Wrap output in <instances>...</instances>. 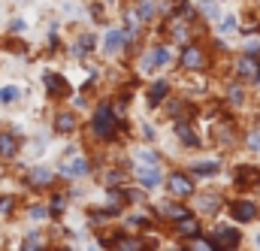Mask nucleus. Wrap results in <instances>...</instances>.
Instances as JSON below:
<instances>
[{
    "mask_svg": "<svg viewBox=\"0 0 260 251\" xmlns=\"http://www.w3.org/2000/svg\"><path fill=\"white\" fill-rule=\"evenodd\" d=\"M236 70H239V76H245V79H257V61H254L251 55H245Z\"/></svg>",
    "mask_w": 260,
    "mask_h": 251,
    "instance_id": "obj_10",
    "label": "nucleus"
},
{
    "mask_svg": "<svg viewBox=\"0 0 260 251\" xmlns=\"http://www.w3.org/2000/svg\"><path fill=\"white\" fill-rule=\"evenodd\" d=\"M233 218H236L239 224H248V221L257 218V206L248 203V200H239V203H233Z\"/></svg>",
    "mask_w": 260,
    "mask_h": 251,
    "instance_id": "obj_2",
    "label": "nucleus"
},
{
    "mask_svg": "<svg viewBox=\"0 0 260 251\" xmlns=\"http://www.w3.org/2000/svg\"><path fill=\"white\" fill-rule=\"evenodd\" d=\"M176 133H179V139H182L185 145H200L197 133H194V130H191V127H188L185 121H179V124H176Z\"/></svg>",
    "mask_w": 260,
    "mask_h": 251,
    "instance_id": "obj_11",
    "label": "nucleus"
},
{
    "mask_svg": "<svg viewBox=\"0 0 260 251\" xmlns=\"http://www.w3.org/2000/svg\"><path fill=\"white\" fill-rule=\"evenodd\" d=\"M115 251H142V242L139 239H118V248Z\"/></svg>",
    "mask_w": 260,
    "mask_h": 251,
    "instance_id": "obj_24",
    "label": "nucleus"
},
{
    "mask_svg": "<svg viewBox=\"0 0 260 251\" xmlns=\"http://www.w3.org/2000/svg\"><path fill=\"white\" fill-rule=\"evenodd\" d=\"M236 182H239V188L260 185V170L257 167H239V170H236Z\"/></svg>",
    "mask_w": 260,
    "mask_h": 251,
    "instance_id": "obj_5",
    "label": "nucleus"
},
{
    "mask_svg": "<svg viewBox=\"0 0 260 251\" xmlns=\"http://www.w3.org/2000/svg\"><path fill=\"white\" fill-rule=\"evenodd\" d=\"M191 251H212V245H209V242H203V239L197 236V239L191 242Z\"/></svg>",
    "mask_w": 260,
    "mask_h": 251,
    "instance_id": "obj_29",
    "label": "nucleus"
},
{
    "mask_svg": "<svg viewBox=\"0 0 260 251\" xmlns=\"http://www.w3.org/2000/svg\"><path fill=\"white\" fill-rule=\"evenodd\" d=\"M148 61H151V70H158V67H167L170 64V48H154L151 55H148Z\"/></svg>",
    "mask_w": 260,
    "mask_h": 251,
    "instance_id": "obj_13",
    "label": "nucleus"
},
{
    "mask_svg": "<svg viewBox=\"0 0 260 251\" xmlns=\"http://www.w3.org/2000/svg\"><path fill=\"white\" fill-rule=\"evenodd\" d=\"M161 215H164V218H173V221H182V218H188V209H185V206H167V203H164V206H161Z\"/></svg>",
    "mask_w": 260,
    "mask_h": 251,
    "instance_id": "obj_17",
    "label": "nucleus"
},
{
    "mask_svg": "<svg viewBox=\"0 0 260 251\" xmlns=\"http://www.w3.org/2000/svg\"><path fill=\"white\" fill-rule=\"evenodd\" d=\"M94 133L97 136H112L115 133V115L109 112V106H100L94 115Z\"/></svg>",
    "mask_w": 260,
    "mask_h": 251,
    "instance_id": "obj_1",
    "label": "nucleus"
},
{
    "mask_svg": "<svg viewBox=\"0 0 260 251\" xmlns=\"http://www.w3.org/2000/svg\"><path fill=\"white\" fill-rule=\"evenodd\" d=\"M170 191H173L176 197H188V194L194 191V185H191V179H188L185 173H173V176H170Z\"/></svg>",
    "mask_w": 260,
    "mask_h": 251,
    "instance_id": "obj_3",
    "label": "nucleus"
},
{
    "mask_svg": "<svg viewBox=\"0 0 260 251\" xmlns=\"http://www.w3.org/2000/svg\"><path fill=\"white\" fill-rule=\"evenodd\" d=\"M21 97V91L15 88V85H6V88H0V103H12V100H18Z\"/></svg>",
    "mask_w": 260,
    "mask_h": 251,
    "instance_id": "obj_23",
    "label": "nucleus"
},
{
    "mask_svg": "<svg viewBox=\"0 0 260 251\" xmlns=\"http://www.w3.org/2000/svg\"><path fill=\"white\" fill-rule=\"evenodd\" d=\"M230 100L233 103H242V88H230Z\"/></svg>",
    "mask_w": 260,
    "mask_h": 251,
    "instance_id": "obj_30",
    "label": "nucleus"
},
{
    "mask_svg": "<svg viewBox=\"0 0 260 251\" xmlns=\"http://www.w3.org/2000/svg\"><path fill=\"white\" fill-rule=\"evenodd\" d=\"M124 39H127L124 30H109V33H106V42H103V52H106V55H115V52L124 45Z\"/></svg>",
    "mask_w": 260,
    "mask_h": 251,
    "instance_id": "obj_6",
    "label": "nucleus"
},
{
    "mask_svg": "<svg viewBox=\"0 0 260 251\" xmlns=\"http://www.w3.org/2000/svg\"><path fill=\"white\" fill-rule=\"evenodd\" d=\"M139 182H142V188H158V182H161V173H158V167L139 170Z\"/></svg>",
    "mask_w": 260,
    "mask_h": 251,
    "instance_id": "obj_12",
    "label": "nucleus"
},
{
    "mask_svg": "<svg viewBox=\"0 0 260 251\" xmlns=\"http://www.w3.org/2000/svg\"><path fill=\"white\" fill-rule=\"evenodd\" d=\"M200 9H203V15H206V18H212V21H215V18H221V9H218V3H215V0H203V3H200Z\"/></svg>",
    "mask_w": 260,
    "mask_h": 251,
    "instance_id": "obj_21",
    "label": "nucleus"
},
{
    "mask_svg": "<svg viewBox=\"0 0 260 251\" xmlns=\"http://www.w3.org/2000/svg\"><path fill=\"white\" fill-rule=\"evenodd\" d=\"M9 27H12V30H24V21H21V18H15V21H12Z\"/></svg>",
    "mask_w": 260,
    "mask_h": 251,
    "instance_id": "obj_33",
    "label": "nucleus"
},
{
    "mask_svg": "<svg viewBox=\"0 0 260 251\" xmlns=\"http://www.w3.org/2000/svg\"><path fill=\"white\" fill-rule=\"evenodd\" d=\"M15 148H18V139L9 133H0V155H15Z\"/></svg>",
    "mask_w": 260,
    "mask_h": 251,
    "instance_id": "obj_20",
    "label": "nucleus"
},
{
    "mask_svg": "<svg viewBox=\"0 0 260 251\" xmlns=\"http://www.w3.org/2000/svg\"><path fill=\"white\" fill-rule=\"evenodd\" d=\"M154 12H158V3H154V0H139V15H142V21L154 18Z\"/></svg>",
    "mask_w": 260,
    "mask_h": 251,
    "instance_id": "obj_22",
    "label": "nucleus"
},
{
    "mask_svg": "<svg viewBox=\"0 0 260 251\" xmlns=\"http://www.w3.org/2000/svg\"><path fill=\"white\" fill-rule=\"evenodd\" d=\"M182 67H185V70H200V67H203V52H200L197 45H188V48L182 52Z\"/></svg>",
    "mask_w": 260,
    "mask_h": 251,
    "instance_id": "obj_4",
    "label": "nucleus"
},
{
    "mask_svg": "<svg viewBox=\"0 0 260 251\" xmlns=\"http://www.w3.org/2000/svg\"><path fill=\"white\" fill-rule=\"evenodd\" d=\"M260 48V39H248V52H257Z\"/></svg>",
    "mask_w": 260,
    "mask_h": 251,
    "instance_id": "obj_34",
    "label": "nucleus"
},
{
    "mask_svg": "<svg viewBox=\"0 0 260 251\" xmlns=\"http://www.w3.org/2000/svg\"><path fill=\"white\" fill-rule=\"evenodd\" d=\"M236 30V18L233 15H221V33H230Z\"/></svg>",
    "mask_w": 260,
    "mask_h": 251,
    "instance_id": "obj_25",
    "label": "nucleus"
},
{
    "mask_svg": "<svg viewBox=\"0 0 260 251\" xmlns=\"http://www.w3.org/2000/svg\"><path fill=\"white\" fill-rule=\"evenodd\" d=\"M30 218H36V221L45 218V209H42V206H33V209H30Z\"/></svg>",
    "mask_w": 260,
    "mask_h": 251,
    "instance_id": "obj_31",
    "label": "nucleus"
},
{
    "mask_svg": "<svg viewBox=\"0 0 260 251\" xmlns=\"http://www.w3.org/2000/svg\"><path fill=\"white\" fill-rule=\"evenodd\" d=\"M200 209H203V212H215V209H218V197H203V200H200Z\"/></svg>",
    "mask_w": 260,
    "mask_h": 251,
    "instance_id": "obj_26",
    "label": "nucleus"
},
{
    "mask_svg": "<svg viewBox=\"0 0 260 251\" xmlns=\"http://www.w3.org/2000/svg\"><path fill=\"white\" fill-rule=\"evenodd\" d=\"M88 170H91V167H88V161H85V158H76V161H70V164H64V167H61V173H64V176H85Z\"/></svg>",
    "mask_w": 260,
    "mask_h": 251,
    "instance_id": "obj_9",
    "label": "nucleus"
},
{
    "mask_svg": "<svg viewBox=\"0 0 260 251\" xmlns=\"http://www.w3.org/2000/svg\"><path fill=\"white\" fill-rule=\"evenodd\" d=\"M48 182H51V173H48L45 167H36V170L30 173V185H33V188H42V185H48Z\"/></svg>",
    "mask_w": 260,
    "mask_h": 251,
    "instance_id": "obj_16",
    "label": "nucleus"
},
{
    "mask_svg": "<svg viewBox=\"0 0 260 251\" xmlns=\"http://www.w3.org/2000/svg\"><path fill=\"white\" fill-rule=\"evenodd\" d=\"M45 88L51 91V94H58V97H64V94H70V85L61 79V76H55V73H45Z\"/></svg>",
    "mask_w": 260,
    "mask_h": 251,
    "instance_id": "obj_8",
    "label": "nucleus"
},
{
    "mask_svg": "<svg viewBox=\"0 0 260 251\" xmlns=\"http://www.w3.org/2000/svg\"><path fill=\"white\" fill-rule=\"evenodd\" d=\"M233 245H239V233L230 230V227L218 230V236H215V248H233Z\"/></svg>",
    "mask_w": 260,
    "mask_h": 251,
    "instance_id": "obj_7",
    "label": "nucleus"
},
{
    "mask_svg": "<svg viewBox=\"0 0 260 251\" xmlns=\"http://www.w3.org/2000/svg\"><path fill=\"white\" fill-rule=\"evenodd\" d=\"M179 233H182V236H194V239H197L200 224H197L194 218H182V221H179Z\"/></svg>",
    "mask_w": 260,
    "mask_h": 251,
    "instance_id": "obj_19",
    "label": "nucleus"
},
{
    "mask_svg": "<svg viewBox=\"0 0 260 251\" xmlns=\"http://www.w3.org/2000/svg\"><path fill=\"white\" fill-rule=\"evenodd\" d=\"M167 91H170V85H167V82L161 79V82H154V85H151V91H148V100H151V103L158 106V103H161V100L167 97Z\"/></svg>",
    "mask_w": 260,
    "mask_h": 251,
    "instance_id": "obj_14",
    "label": "nucleus"
},
{
    "mask_svg": "<svg viewBox=\"0 0 260 251\" xmlns=\"http://www.w3.org/2000/svg\"><path fill=\"white\" fill-rule=\"evenodd\" d=\"M127 27H130V36H136V30H139V15L136 12H127Z\"/></svg>",
    "mask_w": 260,
    "mask_h": 251,
    "instance_id": "obj_27",
    "label": "nucleus"
},
{
    "mask_svg": "<svg viewBox=\"0 0 260 251\" xmlns=\"http://www.w3.org/2000/svg\"><path fill=\"white\" fill-rule=\"evenodd\" d=\"M12 206H15V200H12V197H0V215H6Z\"/></svg>",
    "mask_w": 260,
    "mask_h": 251,
    "instance_id": "obj_28",
    "label": "nucleus"
},
{
    "mask_svg": "<svg viewBox=\"0 0 260 251\" xmlns=\"http://www.w3.org/2000/svg\"><path fill=\"white\" fill-rule=\"evenodd\" d=\"M257 79H260V70H257Z\"/></svg>",
    "mask_w": 260,
    "mask_h": 251,
    "instance_id": "obj_36",
    "label": "nucleus"
},
{
    "mask_svg": "<svg viewBox=\"0 0 260 251\" xmlns=\"http://www.w3.org/2000/svg\"><path fill=\"white\" fill-rule=\"evenodd\" d=\"M251 148L260 152V133H251Z\"/></svg>",
    "mask_w": 260,
    "mask_h": 251,
    "instance_id": "obj_32",
    "label": "nucleus"
},
{
    "mask_svg": "<svg viewBox=\"0 0 260 251\" xmlns=\"http://www.w3.org/2000/svg\"><path fill=\"white\" fill-rule=\"evenodd\" d=\"M218 167H221L218 161H200V164H194L191 170H194L197 176H212V173H218Z\"/></svg>",
    "mask_w": 260,
    "mask_h": 251,
    "instance_id": "obj_18",
    "label": "nucleus"
},
{
    "mask_svg": "<svg viewBox=\"0 0 260 251\" xmlns=\"http://www.w3.org/2000/svg\"><path fill=\"white\" fill-rule=\"evenodd\" d=\"M55 127H58V133H70V130L76 127V118H73L70 112H61V115L55 118Z\"/></svg>",
    "mask_w": 260,
    "mask_h": 251,
    "instance_id": "obj_15",
    "label": "nucleus"
},
{
    "mask_svg": "<svg viewBox=\"0 0 260 251\" xmlns=\"http://www.w3.org/2000/svg\"><path fill=\"white\" fill-rule=\"evenodd\" d=\"M257 248H260V236H257Z\"/></svg>",
    "mask_w": 260,
    "mask_h": 251,
    "instance_id": "obj_35",
    "label": "nucleus"
}]
</instances>
